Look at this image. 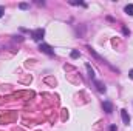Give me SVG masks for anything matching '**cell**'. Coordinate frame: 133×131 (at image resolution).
I'll list each match as a JSON object with an SVG mask.
<instances>
[{
	"instance_id": "1",
	"label": "cell",
	"mask_w": 133,
	"mask_h": 131,
	"mask_svg": "<svg viewBox=\"0 0 133 131\" xmlns=\"http://www.w3.org/2000/svg\"><path fill=\"white\" fill-rule=\"evenodd\" d=\"M31 35H33V39L36 40V42H40V40L43 39V35H45V30H43V28L34 30L33 33H31Z\"/></svg>"
},
{
	"instance_id": "2",
	"label": "cell",
	"mask_w": 133,
	"mask_h": 131,
	"mask_svg": "<svg viewBox=\"0 0 133 131\" xmlns=\"http://www.w3.org/2000/svg\"><path fill=\"white\" fill-rule=\"evenodd\" d=\"M40 51H43L45 54H48V56H53L54 54V51L51 49V46L50 45H46V43H40V48H39Z\"/></svg>"
},
{
	"instance_id": "3",
	"label": "cell",
	"mask_w": 133,
	"mask_h": 131,
	"mask_svg": "<svg viewBox=\"0 0 133 131\" xmlns=\"http://www.w3.org/2000/svg\"><path fill=\"white\" fill-rule=\"evenodd\" d=\"M121 117H122V120H124V123H125V125H129V123H130V116H129L127 110H121Z\"/></svg>"
},
{
	"instance_id": "4",
	"label": "cell",
	"mask_w": 133,
	"mask_h": 131,
	"mask_svg": "<svg viewBox=\"0 0 133 131\" xmlns=\"http://www.w3.org/2000/svg\"><path fill=\"white\" fill-rule=\"evenodd\" d=\"M102 106H104V110H105V111H107L108 114H110V113L113 111V105H111V102H108V100H105V102L102 103Z\"/></svg>"
},
{
	"instance_id": "5",
	"label": "cell",
	"mask_w": 133,
	"mask_h": 131,
	"mask_svg": "<svg viewBox=\"0 0 133 131\" xmlns=\"http://www.w3.org/2000/svg\"><path fill=\"white\" fill-rule=\"evenodd\" d=\"M124 11H125L129 16H133V5H132V3H130V5H127V6L124 8Z\"/></svg>"
},
{
	"instance_id": "6",
	"label": "cell",
	"mask_w": 133,
	"mask_h": 131,
	"mask_svg": "<svg viewBox=\"0 0 133 131\" xmlns=\"http://www.w3.org/2000/svg\"><path fill=\"white\" fill-rule=\"evenodd\" d=\"M87 69H88V76H90L91 79H95V71L91 69V66L88 65V63H87Z\"/></svg>"
},
{
	"instance_id": "7",
	"label": "cell",
	"mask_w": 133,
	"mask_h": 131,
	"mask_svg": "<svg viewBox=\"0 0 133 131\" xmlns=\"http://www.w3.org/2000/svg\"><path fill=\"white\" fill-rule=\"evenodd\" d=\"M95 83H96V86H98V90L99 91H105V86L101 83V82H98V80H95Z\"/></svg>"
},
{
	"instance_id": "8",
	"label": "cell",
	"mask_w": 133,
	"mask_h": 131,
	"mask_svg": "<svg viewBox=\"0 0 133 131\" xmlns=\"http://www.w3.org/2000/svg\"><path fill=\"white\" fill-rule=\"evenodd\" d=\"M77 57H79V51H76V49L71 51V59H77Z\"/></svg>"
},
{
	"instance_id": "9",
	"label": "cell",
	"mask_w": 133,
	"mask_h": 131,
	"mask_svg": "<svg viewBox=\"0 0 133 131\" xmlns=\"http://www.w3.org/2000/svg\"><path fill=\"white\" fill-rule=\"evenodd\" d=\"M20 8H22V9H26V8H28V5H26V3H20Z\"/></svg>"
},
{
	"instance_id": "10",
	"label": "cell",
	"mask_w": 133,
	"mask_h": 131,
	"mask_svg": "<svg viewBox=\"0 0 133 131\" xmlns=\"http://www.w3.org/2000/svg\"><path fill=\"white\" fill-rule=\"evenodd\" d=\"M110 131H118L116 130V125H111V127H110Z\"/></svg>"
},
{
	"instance_id": "11",
	"label": "cell",
	"mask_w": 133,
	"mask_h": 131,
	"mask_svg": "<svg viewBox=\"0 0 133 131\" xmlns=\"http://www.w3.org/2000/svg\"><path fill=\"white\" fill-rule=\"evenodd\" d=\"M3 11H5V8H3V6H0V17L3 16Z\"/></svg>"
},
{
	"instance_id": "12",
	"label": "cell",
	"mask_w": 133,
	"mask_h": 131,
	"mask_svg": "<svg viewBox=\"0 0 133 131\" xmlns=\"http://www.w3.org/2000/svg\"><path fill=\"white\" fill-rule=\"evenodd\" d=\"M129 76H130V77L133 79V69H130V72H129Z\"/></svg>"
}]
</instances>
